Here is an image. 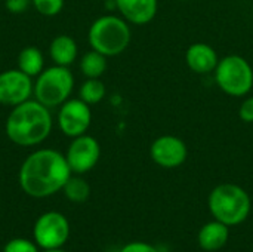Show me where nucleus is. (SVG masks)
<instances>
[{
    "mask_svg": "<svg viewBox=\"0 0 253 252\" xmlns=\"http://www.w3.org/2000/svg\"><path fill=\"white\" fill-rule=\"evenodd\" d=\"M71 174L65 154L53 149H39L22 162L18 181L25 195L43 199L62 190Z\"/></svg>",
    "mask_w": 253,
    "mask_h": 252,
    "instance_id": "1",
    "label": "nucleus"
},
{
    "mask_svg": "<svg viewBox=\"0 0 253 252\" xmlns=\"http://www.w3.org/2000/svg\"><path fill=\"white\" fill-rule=\"evenodd\" d=\"M53 120L49 108L36 98L12 107L6 123V137L16 146L34 147L42 144L52 132Z\"/></svg>",
    "mask_w": 253,
    "mask_h": 252,
    "instance_id": "2",
    "label": "nucleus"
},
{
    "mask_svg": "<svg viewBox=\"0 0 253 252\" xmlns=\"http://www.w3.org/2000/svg\"><path fill=\"white\" fill-rule=\"evenodd\" d=\"M208 205L213 218L228 227L245 223L252 208L248 192L240 186L230 183L216 186L209 195Z\"/></svg>",
    "mask_w": 253,
    "mask_h": 252,
    "instance_id": "3",
    "label": "nucleus"
},
{
    "mask_svg": "<svg viewBox=\"0 0 253 252\" xmlns=\"http://www.w3.org/2000/svg\"><path fill=\"white\" fill-rule=\"evenodd\" d=\"M129 22L117 15H104L96 18L87 31V40L92 49L105 56H116L125 52L130 43Z\"/></svg>",
    "mask_w": 253,
    "mask_h": 252,
    "instance_id": "4",
    "label": "nucleus"
},
{
    "mask_svg": "<svg viewBox=\"0 0 253 252\" xmlns=\"http://www.w3.org/2000/svg\"><path fill=\"white\" fill-rule=\"evenodd\" d=\"M74 88V77L68 67L52 65L44 68L34 82V97L47 108L59 107L67 100Z\"/></svg>",
    "mask_w": 253,
    "mask_h": 252,
    "instance_id": "5",
    "label": "nucleus"
},
{
    "mask_svg": "<svg viewBox=\"0 0 253 252\" xmlns=\"http://www.w3.org/2000/svg\"><path fill=\"white\" fill-rule=\"evenodd\" d=\"M215 80L222 92L230 97H245L253 88V68L240 55H227L215 68Z\"/></svg>",
    "mask_w": 253,
    "mask_h": 252,
    "instance_id": "6",
    "label": "nucleus"
},
{
    "mask_svg": "<svg viewBox=\"0 0 253 252\" xmlns=\"http://www.w3.org/2000/svg\"><path fill=\"white\" fill-rule=\"evenodd\" d=\"M33 236L36 245L42 250L62 248L70 238V223L61 212H44L34 223Z\"/></svg>",
    "mask_w": 253,
    "mask_h": 252,
    "instance_id": "7",
    "label": "nucleus"
},
{
    "mask_svg": "<svg viewBox=\"0 0 253 252\" xmlns=\"http://www.w3.org/2000/svg\"><path fill=\"white\" fill-rule=\"evenodd\" d=\"M92 123L90 105L80 98H70L59 105L58 126L65 137L76 138L87 132Z\"/></svg>",
    "mask_w": 253,
    "mask_h": 252,
    "instance_id": "8",
    "label": "nucleus"
},
{
    "mask_svg": "<svg viewBox=\"0 0 253 252\" xmlns=\"http://www.w3.org/2000/svg\"><path fill=\"white\" fill-rule=\"evenodd\" d=\"M101 157V146L96 138L83 134L73 138L71 144L67 149L65 159L73 174L82 175L92 171Z\"/></svg>",
    "mask_w": 253,
    "mask_h": 252,
    "instance_id": "9",
    "label": "nucleus"
},
{
    "mask_svg": "<svg viewBox=\"0 0 253 252\" xmlns=\"http://www.w3.org/2000/svg\"><path fill=\"white\" fill-rule=\"evenodd\" d=\"M34 94L33 77L19 68L0 73V104L15 107L28 101Z\"/></svg>",
    "mask_w": 253,
    "mask_h": 252,
    "instance_id": "10",
    "label": "nucleus"
},
{
    "mask_svg": "<svg viewBox=\"0 0 253 252\" xmlns=\"http://www.w3.org/2000/svg\"><path fill=\"white\" fill-rule=\"evenodd\" d=\"M153 162L162 168L173 169L181 166L188 156V149L184 140L175 135H162L156 138L150 147Z\"/></svg>",
    "mask_w": 253,
    "mask_h": 252,
    "instance_id": "11",
    "label": "nucleus"
},
{
    "mask_svg": "<svg viewBox=\"0 0 253 252\" xmlns=\"http://www.w3.org/2000/svg\"><path fill=\"white\" fill-rule=\"evenodd\" d=\"M116 9L122 13L129 24L133 25H145L154 19L159 0H114Z\"/></svg>",
    "mask_w": 253,
    "mask_h": 252,
    "instance_id": "12",
    "label": "nucleus"
},
{
    "mask_svg": "<svg viewBox=\"0 0 253 252\" xmlns=\"http://www.w3.org/2000/svg\"><path fill=\"white\" fill-rule=\"evenodd\" d=\"M185 62L188 68L197 74L213 73L219 58L216 50L208 43H193L185 52Z\"/></svg>",
    "mask_w": 253,
    "mask_h": 252,
    "instance_id": "13",
    "label": "nucleus"
},
{
    "mask_svg": "<svg viewBox=\"0 0 253 252\" xmlns=\"http://www.w3.org/2000/svg\"><path fill=\"white\" fill-rule=\"evenodd\" d=\"M230 239V227L218 220L206 223L199 232V245L205 251H218L227 245Z\"/></svg>",
    "mask_w": 253,
    "mask_h": 252,
    "instance_id": "14",
    "label": "nucleus"
},
{
    "mask_svg": "<svg viewBox=\"0 0 253 252\" xmlns=\"http://www.w3.org/2000/svg\"><path fill=\"white\" fill-rule=\"evenodd\" d=\"M77 53L79 48L76 40L67 34L56 36L49 45V56L55 65L70 67L76 61Z\"/></svg>",
    "mask_w": 253,
    "mask_h": 252,
    "instance_id": "15",
    "label": "nucleus"
},
{
    "mask_svg": "<svg viewBox=\"0 0 253 252\" xmlns=\"http://www.w3.org/2000/svg\"><path fill=\"white\" fill-rule=\"evenodd\" d=\"M18 68L30 77H37L44 70V55L37 46H27L18 53Z\"/></svg>",
    "mask_w": 253,
    "mask_h": 252,
    "instance_id": "16",
    "label": "nucleus"
},
{
    "mask_svg": "<svg viewBox=\"0 0 253 252\" xmlns=\"http://www.w3.org/2000/svg\"><path fill=\"white\" fill-rule=\"evenodd\" d=\"M80 70L86 79H99L107 70V56L92 49L82 56Z\"/></svg>",
    "mask_w": 253,
    "mask_h": 252,
    "instance_id": "17",
    "label": "nucleus"
},
{
    "mask_svg": "<svg viewBox=\"0 0 253 252\" xmlns=\"http://www.w3.org/2000/svg\"><path fill=\"white\" fill-rule=\"evenodd\" d=\"M62 192L65 195V198L70 202L74 203H83L89 199L90 196V186L86 180H83L82 177L76 175V177H70L65 183V186L62 187Z\"/></svg>",
    "mask_w": 253,
    "mask_h": 252,
    "instance_id": "18",
    "label": "nucleus"
},
{
    "mask_svg": "<svg viewBox=\"0 0 253 252\" xmlns=\"http://www.w3.org/2000/svg\"><path fill=\"white\" fill-rule=\"evenodd\" d=\"M107 89L101 79H86L79 91V98L89 105L98 104L105 98Z\"/></svg>",
    "mask_w": 253,
    "mask_h": 252,
    "instance_id": "19",
    "label": "nucleus"
},
{
    "mask_svg": "<svg viewBox=\"0 0 253 252\" xmlns=\"http://www.w3.org/2000/svg\"><path fill=\"white\" fill-rule=\"evenodd\" d=\"M31 3L43 16H56L64 7V0H31Z\"/></svg>",
    "mask_w": 253,
    "mask_h": 252,
    "instance_id": "20",
    "label": "nucleus"
},
{
    "mask_svg": "<svg viewBox=\"0 0 253 252\" xmlns=\"http://www.w3.org/2000/svg\"><path fill=\"white\" fill-rule=\"evenodd\" d=\"M3 252H39V247L36 245V242L16 238V239L9 241L3 247Z\"/></svg>",
    "mask_w": 253,
    "mask_h": 252,
    "instance_id": "21",
    "label": "nucleus"
},
{
    "mask_svg": "<svg viewBox=\"0 0 253 252\" xmlns=\"http://www.w3.org/2000/svg\"><path fill=\"white\" fill-rule=\"evenodd\" d=\"M239 116L245 123H253V97L246 98L240 108H239Z\"/></svg>",
    "mask_w": 253,
    "mask_h": 252,
    "instance_id": "22",
    "label": "nucleus"
},
{
    "mask_svg": "<svg viewBox=\"0 0 253 252\" xmlns=\"http://www.w3.org/2000/svg\"><path fill=\"white\" fill-rule=\"evenodd\" d=\"M31 0H4V7L6 10H9L10 13H22L28 9Z\"/></svg>",
    "mask_w": 253,
    "mask_h": 252,
    "instance_id": "23",
    "label": "nucleus"
},
{
    "mask_svg": "<svg viewBox=\"0 0 253 252\" xmlns=\"http://www.w3.org/2000/svg\"><path fill=\"white\" fill-rule=\"evenodd\" d=\"M120 252H159L153 245L147 244V242H130L126 244Z\"/></svg>",
    "mask_w": 253,
    "mask_h": 252,
    "instance_id": "24",
    "label": "nucleus"
},
{
    "mask_svg": "<svg viewBox=\"0 0 253 252\" xmlns=\"http://www.w3.org/2000/svg\"><path fill=\"white\" fill-rule=\"evenodd\" d=\"M43 252H67V251H64L62 248H56V250H43Z\"/></svg>",
    "mask_w": 253,
    "mask_h": 252,
    "instance_id": "25",
    "label": "nucleus"
},
{
    "mask_svg": "<svg viewBox=\"0 0 253 252\" xmlns=\"http://www.w3.org/2000/svg\"><path fill=\"white\" fill-rule=\"evenodd\" d=\"M98 1H107V0H98Z\"/></svg>",
    "mask_w": 253,
    "mask_h": 252,
    "instance_id": "26",
    "label": "nucleus"
}]
</instances>
